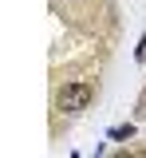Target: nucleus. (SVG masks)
<instances>
[{
	"mask_svg": "<svg viewBox=\"0 0 146 158\" xmlns=\"http://www.w3.org/2000/svg\"><path fill=\"white\" fill-rule=\"evenodd\" d=\"M91 99H95V87L91 83H63L55 103H59V111H67V115H79V111L91 107Z\"/></svg>",
	"mask_w": 146,
	"mask_h": 158,
	"instance_id": "f257e3e1",
	"label": "nucleus"
},
{
	"mask_svg": "<svg viewBox=\"0 0 146 158\" xmlns=\"http://www.w3.org/2000/svg\"><path fill=\"white\" fill-rule=\"evenodd\" d=\"M134 135V127H115V131H111V138H130Z\"/></svg>",
	"mask_w": 146,
	"mask_h": 158,
	"instance_id": "f03ea898",
	"label": "nucleus"
}]
</instances>
